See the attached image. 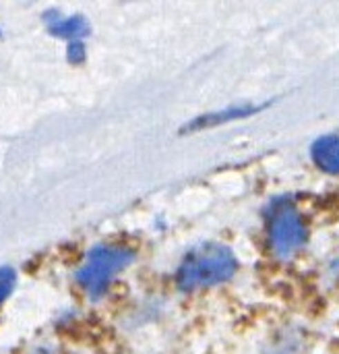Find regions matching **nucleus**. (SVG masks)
Listing matches in <instances>:
<instances>
[{
	"mask_svg": "<svg viewBox=\"0 0 339 354\" xmlns=\"http://www.w3.org/2000/svg\"><path fill=\"white\" fill-rule=\"evenodd\" d=\"M236 272V257L222 245H205L195 249L180 266L176 284L180 290H197L220 284Z\"/></svg>",
	"mask_w": 339,
	"mask_h": 354,
	"instance_id": "1",
	"label": "nucleus"
},
{
	"mask_svg": "<svg viewBox=\"0 0 339 354\" xmlns=\"http://www.w3.org/2000/svg\"><path fill=\"white\" fill-rule=\"evenodd\" d=\"M133 251L124 247H95L89 251L87 261L77 272V282L91 297H99L108 288L112 278L133 261Z\"/></svg>",
	"mask_w": 339,
	"mask_h": 354,
	"instance_id": "2",
	"label": "nucleus"
},
{
	"mask_svg": "<svg viewBox=\"0 0 339 354\" xmlns=\"http://www.w3.org/2000/svg\"><path fill=\"white\" fill-rule=\"evenodd\" d=\"M304 243H307V226L300 214L292 205L282 203L271 214L269 220V245L273 253L282 259H288Z\"/></svg>",
	"mask_w": 339,
	"mask_h": 354,
	"instance_id": "3",
	"label": "nucleus"
},
{
	"mask_svg": "<svg viewBox=\"0 0 339 354\" xmlns=\"http://www.w3.org/2000/svg\"><path fill=\"white\" fill-rule=\"evenodd\" d=\"M311 156L315 164L329 172V174H339V137L338 135H325L317 139L311 147Z\"/></svg>",
	"mask_w": 339,
	"mask_h": 354,
	"instance_id": "4",
	"label": "nucleus"
},
{
	"mask_svg": "<svg viewBox=\"0 0 339 354\" xmlns=\"http://www.w3.org/2000/svg\"><path fill=\"white\" fill-rule=\"evenodd\" d=\"M50 31L54 35H60V37H70L72 41H79V37L87 35L89 33V23L85 17L81 15H75V17H68V19H62L58 12H46L43 15Z\"/></svg>",
	"mask_w": 339,
	"mask_h": 354,
	"instance_id": "5",
	"label": "nucleus"
},
{
	"mask_svg": "<svg viewBox=\"0 0 339 354\" xmlns=\"http://www.w3.org/2000/svg\"><path fill=\"white\" fill-rule=\"evenodd\" d=\"M12 288H14V270L0 268V303L12 292Z\"/></svg>",
	"mask_w": 339,
	"mask_h": 354,
	"instance_id": "6",
	"label": "nucleus"
},
{
	"mask_svg": "<svg viewBox=\"0 0 339 354\" xmlns=\"http://www.w3.org/2000/svg\"><path fill=\"white\" fill-rule=\"evenodd\" d=\"M68 60L75 62V64L85 60V46L81 41H70V46H68Z\"/></svg>",
	"mask_w": 339,
	"mask_h": 354,
	"instance_id": "7",
	"label": "nucleus"
}]
</instances>
